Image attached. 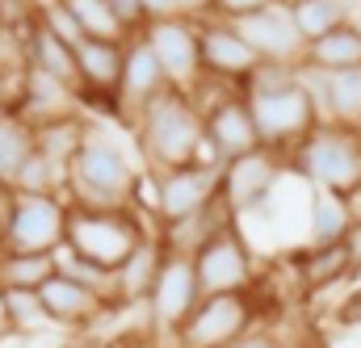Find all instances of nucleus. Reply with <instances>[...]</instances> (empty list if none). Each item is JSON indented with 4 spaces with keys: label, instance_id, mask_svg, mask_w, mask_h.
<instances>
[{
    "label": "nucleus",
    "instance_id": "4c0bfd02",
    "mask_svg": "<svg viewBox=\"0 0 361 348\" xmlns=\"http://www.w3.org/2000/svg\"><path fill=\"white\" fill-rule=\"evenodd\" d=\"M177 4V17H189V21H202L214 13V0H173Z\"/></svg>",
    "mask_w": 361,
    "mask_h": 348
},
{
    "label": "nucleus",
    "instance_id": "aec40b11",
    "mask_svg": "<svg viewBox=\"0 0 361 348\" xmlns=\"http://www.w3.org/2000/svg\"><path fill=\"white\" fill-rule=\"evenodd\" d=\"M290 268H294V277H298V290H307V294L332 290V285H341L345 277L357 273V264H353V256H349V244L298 248V252H290Z\"/></svg>",
    "mask_w": 361,
    "mask_h": 348
},
{
    "label": "nucleus",
    "instance_id": "393cba45",
    "mask_svg": "<svg viewBox=\"0 0 361 348\" xmlns=\"http://www.w3.org/2000/svg\"><path fill=\"white\" fill-rule=\"evenodd\" d=\"M25 68L34 72H47L63 85L80 88V72H76V46H68L63 38H55L51 30L34 25L30 30V42H25Z\"/></svg>",
    "mask_w": 361,
    "mask_h": 348
},
{
    "label": "nucleus",
    "instance_id": "423d86ee",
    "mask_svg": "<svg viewBox=\"0 0 361 348\" xmlns=\"http://www.w3.org/2000/svg\"><path fill=\"white\" fill-rule=\"evenodd\" d=\"M248 105H252V118L261 130V147L277 151L281 160L319 126V109H315L311 92L302 88V80L277 88V92H257V97H248Z\"/></svg>",
    "mask_w": 361,
    "mask_h": 348
},
{
    "label": "nucleus",
    "instance_id": "c9c22d12",
    "mask_svg": "<svg viewBox=\"0 0 361 348\" xmlns=\"http://www.w3.org/2000/svg\"><path fill=\"white\" fill-rule=\"evenodd\" d=\"M332 323L336 328H361V285L341 294V302L332 306Z\"/></svg>",
    "mask_w": 361,
    "mask_h": 348
},
{
    "label": "nucleus",
    "instance_id": "9b49d317",
    "mask_svg": "<svg viewBox=\"0 0 361 348\" xmlns=\"http://www.w3.org/2000/svg\"><path fill=\"white\" fill-rule=\"evenodd\" d=\"M219 180H223V168H206V164H185V168L156 173V227L193 218L206 206H214L219 201Z\"/></svg>",
    "mask_w": 361,
    "mask_h": 348
},
{
    "label": "nucleus",
    "instance_id": "6ab92c4d",
    "mask_svg": "<svg viewBox=\"0 0 361 348\" xmlns=\"http://www.w3.org/2000/svg\"><path fill=\"white\" fill-rule=\"evenodd\" d=\"M164 256H169V248H164L160 231H152L130 252V261L114 273V306H143L147 294H152V285H156V273H160Z\"/></svg>",
    "mask_w": 361,
    "mask_h": 348
},
{
    "label": "nucleus",
    "instance_id": "c85d7f7f",
    "mask_svg": "<svg viewBox=\"0 0 361 348\" xmlns=\"http://www.w3.org/2000/svg\"><path fill=\"white\" fill-rule=\"evenodd\" d=\"M55 277V256L30 252H0V290H42Z\"/></svg>",
    "mask_w": 361,
    "mask_h": 348
},
{
    "label": "nucleus",
    "instance_id": "79ce46f5",
    "mask_svg": "<svg viewBox=\"0 0 361 348\" xmlns=\"http://www.w3.org/2000/svg\"><path fill=\"white\" fill-rule=\"evenodd\" d=\"M13 101H17V76L0 72V109H13Z\"/></svg>",
    "mask_w": 361,
    "mask_h": 348
},
{
    "label": "nucleus",
    "instance_id": "5701e85b",
    "mask_svg": "<svg viewBox=\"0 0 361 348\" xmlns=\"http://www.w3.org/2000/svg\"><path fill=\"white\" fill-rule=\"evenodd\" d=\"M302 68H315V72H357L361 68V25L345 21L332 34L307 42Z\"/></svg>",
    "mask_w": 361,
    "mask_h": 348
},
{
    "label": "nucleus",
    "instance_id": "6e6552de",
    "mask_svg": "<svg viewBox=\"0 0 361 348\" xmlns=\"http://www.w3.org/2000/svg\"><path fill=\"white\" fill-rule=\"evenodd\" d=\"M193 268H197L202 294H248L257 285V252H252L248 235L240 231V223H231L214 240H206L193 252Z\"/></svg>",
    "mask_w": 361,
    "mask_h": 348
},
{
    "label": "nucleus",
    "instance_id": "cd10ccee",
    "mask_svg": "<svg viewBox=\"0 0 361 348\" xmlns=\"http://www.w3.org/2000/svg\"><path fill=\"white\" fill-rule=\"evenodd\" d=\"M30 156H34V126L21 113L0 109V180L13 185Z\"/></svg>",
    "mask_w": 361,
    "mask_h": 348
},
{
    "label": "nucleus",
    "instance_id": "dca6fc26",
    "mask_svg": "<svg viewBox=\"0 0 361 348\" xmlns=\"http://www.w3.org/2000/svg\"><path fill=\"white\" fill-rule=\"evenodd\" d=\"M38 298H42L51 323H55L59 332H72V336L92 332V328L114 311L105 294H97L92 285L76 281V277H68V273H55V277L38 290Z\"/></svg>",
    "mask_w": 361,
    "mask_h": 348
},
{
    "label": "nucleus",
    "instance_id": "c756f323",
    "mask_svg": "<svg viewBox=\"0 0 361 348\" xmlns=\"http://www.w3.org/2000/svg\"><path fill=\"white\" fill-rule=\"evenodd\" d=\"M13 189L17 193H42V197H68V168H59V164H51L47 156L34 151L25 160V168L17 173Z\"/></svg>",
    "mask_w": 361,
    "mask_h": 348
},
{
    "label": "nucleus",
    "instance_id": "1a4fd4ad",
    "mask_svg": "<svg viewBox=\"0 0 361 348\" xmlns=\"http://www.w3.org/2000/svg\"><path fill=\"white\" fill-rule=\"evenodd\" d=\"M68 197H42V193H17L8 231L0 240V252H30V256H55L68 235Z\"/></svg>",
    "mask_w": 361,
    "mask_h": 348
},
{
    "label": "nucleus",
    "instance_id": "2eb2a0df",
    "mask_svg": "<svg viewBox=\"0 0 361 348\" xmlns=\"http://www.w3.org/2000/svg\"><path fill=\"white\" fill-rule=\"evenodd\" d=\"M231 25L244 34V42L257 51V59L302 68L307 42H302V34H298V25H294L290 0H273L269 8H261V13H252V17H244V21H231Z\"/></svg>",
    "mask_w": 361,
    "mask_h": 348
},
{
    "label": "nucleus",
    "instance_id": "7c9ffc66",
    "mask_svg": "<svg viewBox=\"0 0 361 348\" xmlns=\"http://www.w3.org/2000/svg\"><path fill=\"white\" fill-rule=\"evenodd\" d=\"M68 8L76 13L85 38H101V42H126V30L118 25V17L109 13L105 0H68Z\"/></svg>",
    "mask_w": 361,
    "mask_h": 348
},
{
    "label": "nucleus",
    "instance_id": "e433bc0d",
    "mask_svg": "<svg viewBox=\"0 0 361 348\" xmlns=\"http://www.w3.org/2000/svg\"><path fill=\"white\" fill-rule=\"evenodd\" d=\"M273 0H214V13L210 17H223V21H244L261 8H269Z\"/></svg>",
    "mask_w": 361,
    "mask_h": 348
},
{
    "label": "nucleus",
    "instance_id": "bb28decb",
    "mask_svg": "<svg viewBox=\"0 0 361 348\" xmlns=\"http://www.w3.org/2000/svg\"><path fill=\"white\" fill-rule=\"evenodd\" d=\"M361 0H290V13H294V25L302 34V42H315L324 34H332L336 25L353 21Z\"/></svg>",
    "mask_w": 361,
    "mask_h": 348
},
{
    "label": "nucleus",
    "instance_id": "c03bdc74",
    "mask_svg": "<svg viewBox=\"0 0 361 348\" xmlns=\"http://www.w3.org/2000/svg\"><path fill=\"white\" fill-rule=\"evenodd\" d=\"M0 336H4V319H0Z\"/></svg>",
    "mask_w": 361,
    "mask_h": 348
},
{
    "label": "nucleus",
    "instance_id": "f3484780",
    "mask_svg": "<svg viewBox=\"0 0 361 348\" xmlns=\"http://www.w3.org/2000/svg\"><path fill=\"white\" fill-rule=\"evenodd\" d=\"M169 76L160 68V59L152 55V46L143 42V34L126 38L122 42V80H118V109H122V122L130 126L160 92H169Z\"/></svg>",
    "mask_w": 361,
    "mask_h": 348
},
{
    "label": "nucleus",
    "instance_id": "4468645a",
    "mask_svg": "<svg viewBox=\"0 0 361 348\" xmlns=\"http://www.w3.org/2000/svg\"><path fill=\"white\" fill-rule=\"evenodd\" d=\"M197 42H202V76H214V80L244 88V80L261 63L257 51L244 42V34L223 17H202L197 21Z\"/></svg>",
    "mask_w": 361,
    "mask_h": 348
},
{
    "label": "nucleus",
    "instance_id": "72a5a7b5",
    "mask_svg": "<svg viewBox=\"0 0 361 348\" xmlns=\"http://www.w3.org/2000/svg\"><path fill=\"white\" fill-rule=\"evenodd\" d=\"M25 42H30V34L0 30V72H8V76L25 72Z\"/></svg>",
    "mask_w": 361,
    "mask_h": 348
},
{
    "label": "nucleus",
    "instance_id": "f8f14e48",
    "mask_svg": "<svg viewBox=\"0 0 361 348\" xmlns=\"http://www.w3.org/2000/svg\"><path fill=\"white\" fill-rule=\"evenodd\" d=\"M143 42L152 46V55L160 59L169 85L189 92L202 80V42H197V21L189 17H164V21H147Z\"/></svg>",
    "mask_w": 361,
    "mask_h": 348
},
{
    "label": "nucleus",
    "instance_id": "f257e3e1",
    "mask_svg": "<svg viewBox=\"0 0 361 348\" xmlns=\"http://www.w3.org/2000/svg\"><path fill=\"white\" fill-rule=\"evenodd\" d=\"M143 173V156L135 147V130L122 122H89V139L68 168V201L92 210L130 206V189Z\"/></svg>",
    "mask_w": 361,
    "mask_h": 348
},
{
    "label": "nucleus",
    "instance_id": "ddd939ff",
    "mask_svg": "<svg viewBox=\"0 0 361 348\" xmlns=\"http://www.w3.org/2000/svg\"><path fill=\"white\" fill-rule=\"evenodd\" d=\"M202 126H206V143L214 147V156L223 164L261 151V130H257V118H252V105H248L244 88H235L223 101H214L202 113Z\"/></svg>",
    "mask_w": 361,
    "mask_h": 348
},
{
    "label": "nucleus",
    "instance_id": "0eeeda50",
    "mask_svg": "<svg viewBox=\"0 0 361 348\" xmlns=\"http://www.w3.org/2000/svg\"><path fill=\"white\" fill-rule=\"evenodd\" d=\"M257 294H206L169 348H231L257 328Z\"/></svg>",
    "mask_w": 361,
    "mask_h": 348
},
{
    "label": "nucleus",
    "instance_id": "37998d69",
    "mask_svg": "<svg viewBox=\"0 0 361 348\" xmlns=\"http://www.w3.org/2000/svg\"><path fill=\"white\" fill-rule=\"evenodd\" d=\"M109 348H160L147 332H139V336H118V340H109Z\"/></svg>",
    "mask_w": 361,
    "mask_h": 348
},
{
    "label": "nucleus",
    "instance_id": "f03ea898",
    "mask_svg": "<svg viewBox=\"0 0 361 348\" xmlns=\"http://www.w3.org/2000/svg\"><path fill=\"white\" fill-rule=\"evenodd\" d=\"M135 147L143 156V168L152 173H169L193 164L197 147L206 143V126H202V109L189 101V92L169 88L160 92L135 122Z\"/></svg>",
    "mask_w": 361,
    "mask_h": 348
},
{
    "label": "nucleus",
    "instance_id": "a211bd4d",
    "mask_svg": "<svg viewBox=\"0 0 361 348\" xmlns=\"http://www.w3.org/2000/svg\"><path fill=\"white\" fill-rule=\"evenodd\" d=\"M298 80L311 92L319 122H341L361 130V68L357 72H315L298 68Z\"/></svg>",
    "mask_w": 361,
    "mask_h": 348
},
{
    "label": "nucleus",
    "instance_id": "f704fd0d",
    "mask_svg": "<svg viewBox=\"0 0 361 348\" xmlns=\"http://www.w3.org/2000/svg\"><path fill=\"white\" fill-rule=\"evenodd\" d=\"M105 4H109V13L118 17V25L126 30V38H135V34H143V30H147L143 0H105Z\"/></svg>",
    "mask_w": 361,
    "mask_h": 348
},
{
    "label": "nucleus",
    "instance_id": "9d476101",
    "mask_svg": "<svg viewBox=\"0 0 361 348\" xmlns=\"http://www.w3.org/2000/svg\"><path fill=\"white\" fill-rule=\"evenodd\" d=\"M286 173H290L286 160H281L277 151H269V147H261V151H252V156H240V160L223 164L219 197L227 201V210H231L235 218H248V214H257V210L273 197L277 180Z\"/></svg>",
    "mask_w": 361,
    "mask_h": 348
},
{
    "label": "nucleus",
    "instance_id": "412c9836",
    "mask_svg": "<svg viewBox=\"0 0 361 348\" xmlns=\"http://www.w3.org/2000/svg\"><path fill=\"white\" fill-rule=\"evenodd\" d=\"M353 227H357V218H353L349 197L324 193V189H311V193H307V248L345 244Z\"/></svg>",
    "mask_w": 361,
    "mask_h": 348
},
{
    "label": "nucleus",
    "instance_id": "58836bf2",
    "mask_svg": "<svg viewBox=\"0 0 361 348\" xmlns=\"http://www.w3.org/2000/svg\"><path fill=\"white\" fill-rule=\"evenodd\" d=\"M13 206H17V189L8 180H0V240L8 231V218H13Z\"/></svg>",
    "mask_w": 361,
    "mask_h": 348
},
{
    "label": "nucleus",
    "instance_id": "2f4dec72",
    "mask_svg": "<svg viewBox=\"0 0 361 348\" xmlns=\"http://www.w3.org/2000/svg\"><path fill=\"white\" fill-rule=\"evenodd\" d=\"M38 25H42V30H51L55 38H63L68 46H80V42H85V30H80L76 13L68 8V0H47V4H42Z\"/></svg>",
    "mask_w": 361,
    "mask_h": 348
},
{
    "label": "nucleus",
    "instance_id": "473e14b6",
    "mask_svg": "<svg viewBox=\"0 0 361 348\" xmlns=\"http://www.w3.org/2000/svg\"><path fill=\"white\" fill-rule=\"evenodd\" d=\"M298 80V68L294 63H257V72L244 80V97H257V92H277V88L294 85Z\"/></svg>",
    "mask_w": 361,
    "mask_h": 348
},
{
    "label": "nucleus",
    "instance_id": "a19ab883",
    "mask_svg": "<svg viewBox=\"0 0 361 348\" xmlns=\"http://www.w3.org/2000/svg\"><path fill=\"white\" fill-rule=\"evenodd\" d=\"M143 13H147V21H164V17H177V4L173 0H143Z\"/></svg>",
    "mask_w": 361,
    "mask_h": 348
},
{
    "label": "nucleus",
    "instance_id": "7ed1b4c3",
    "mask_svg": "<svg viewBox=\"0 0 361 348\" xmlns=\"http://www.w3.org/2000/svg\"><path fill=\"white\" fill-rule=\"evenodd\" d=\"M286 168L311 189L353 197L361 189V130L341 122H319L290 156Z\"/></svg>",
    "mask_w": 361,
    "mask_h": 348
},
{
    "label": "nucleus",
    "instance_id": "ea45409f",
    "mask_svg": "<svg viewBox=\"0 0 361 348\" xmlns=\"http://www.w3.org/2000/svg\"><path fill=\"white\" fill-rule=\"evenodd\" d=\"M231 348H277V340H273V332H265V328H252V332H244Z\"/></svg>",
    "mask_w": 361,
    "mask_h": 348
},
{
    "label": "nucleus",
    "instance_id": "39448f33",
    "mask_svg": "<svg viewBox=\"0 0 361 348\" xmlns=\"http://www.w3.org/2000/svg\"><path fill=\"white\" fill-rule=\"evenodd\" d=\"M202 298H206V294H202V285H197V268H193V261L169 252L164 264H160V273H156V285H152L147 302H143L147 336H152L160 348L173 344V336L185 328V319L197 311Z\"/></svg>",
    "mask_w": 361,
    "mask_h": 348
},
{
    "label": "nucleus",
    "instance_id": "20e7f679",
    "mask_svg": "<svg viewBox=\"0 0 361 348\" xmlns=\"http://www.w3.org/2000/svg\"><path fill=\"white\" fill-rule=\"evenodd\" d=\"M152 231H156V223L147 214H139L135 206H122V210L68 206V235H63V244L76 256L101 264L105 273H118Z\"/></svg>",
    "mask_w": 361,
    "mask_h": 348
},
{
    "label": "nucleus",
    "instance_id": "a878e982",
    "mask_svg": "<svg viewBox=\"0 0 361 348\" xmlns=\"http://www.w3.org/2000/svg\"><path fill=\"white\" fill-rule=\"evenodd\" d=\"M0 319H4V332L17 336V340L47 336L55 328L47 306H42V298L34 290H0Z\"/></svg>",
    "mask_w": 361,
    "mask_h": 348
},
{
    "label": "nucleus",
    "instance_id": "b1692460",
    "mask_svg": "<svg viewBox=\"0 0 361 348\" xmlns=\"http://www.w3.org/2000/svg\"><path fill=\"white\" fill-rule=\"evenodd\" d=\"M89 113H68V118H51V122L34 126V151L59 168H72V160L80 156V147L89 139Z\"/></svg>",
    "mask_w": 361,
    "mask_h": 348
},
{
    "label": "nucleus",
    "instance_id": "4be33fe9",
    "mask_svg": "<svg viewBox=\"0 0 361 348\" xmlns=\"http://www.w3.org/2000/svg\"><path fill=\"white\" fill-rule=\"evenodd\" d=\"M231 223H235V214H231L227 201L219 197V201L206 206L202 214L180 218V223H169V227H156V231H160V240H164V248H169L173 256H189V261H193V252H197L206 240H214L223 227H231Z\"/></svg>",
    "mask_w": 361,
    "mask_h": 348
}]
</instances>
